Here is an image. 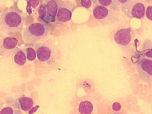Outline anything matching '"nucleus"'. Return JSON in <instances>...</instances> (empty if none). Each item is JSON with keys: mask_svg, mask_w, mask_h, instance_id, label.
Listing matches in <instances>:
<instances>
[{"mask_svg": "<svg viewBox=\"0 0 152 114\" xmlns=\"http://www.w3.org/2000/svg\"><path fill=\"white\" fill-rule=\"evenodd\" d=\"M1 23L7 32L15 34L22 29L23 17L17 11L4 12L1 15Z\"/></svg>", "mask_w": 152, "mask_h": 114, "instance_id": "2", "label": "nucleus"}, {"mask_svg": "<svg viewBox=\"0 0 152 114\" xmlns=\"http://www.w3.org/2000/svg\"><path fill=\"white\" fill-rule=\"evenodd\" d=\"M151 10H152V8H151V6H148V7L146 8V9H145V15H146V18L148 19L149 20H151Z\"/></svg>", "mask_w": 152, "mask_h": 114, "instance_id": "18", "label": "nucleus"}, {"mask_svg": "<svg viewBox=\"0 0 152 114\" xmlns=\"http://www.w3.org/2000/svg\"><path fill=\"white\" fill-rule=\"evenodd\" d=\"M75 8L76 5L70 1L60 3L58 6L56 20L61 23L70 21L72 17V13Z\"/></svg>", "mask_w": 152, "mask_h": 114, "instance_id": "8", "label": "nucleus"}, {"mask_svg": "<svg viewBox=\"0 0 152 114\" xmlns=\"http://www.w3.org/2000/svg\"><path fill=\"white\" fill-rule=\"evenodd\" d=\"M34 48L37 53V58L40 62L46 65H51L55 62L56 55L51 47L46 44H36Z\"/></svg>", "mask_w": 152, "mask_h": 114, "instance_id": "6", "label": "nucleus"}, {"mask_svg": "<svg viewBox=\"0 0 152 114\" xmlns=\"http://www.w3.org/2000/svg\"><path fill=\"white\" fill-rule=\"evenodd\" d=\"M18 41L17 38L13 36L4 37L2 41V50L5 51H13L17 48Z\"/></svg>", "mask_w": 152, "mask_h": 114, "instance_id": "11", "label": "nucleus"}, {"mask_svg": "<svg viewBox=\"0 0 152 114\" xmlns=\"http://www.w3.org/2000/svg\"><path fill=\"white\" fill-rule=\"evenodd\" d=\"M78 110L80 113H92L94 111V105L90 101L84 100L79 103L78 107Z\"/></svg>", "mask_w": 152, "mask_h": 114, "instance_id": "14", "label": "nucleus"}, {"mask_svg": "<svg viewBox=\"0 0 152 114\" xmlns=\"http://www.w3.org/2000/svg\"><path fill=\"white\" fill-rule=\"evenodd\" d=\"M13 61L17 65L23 66L27 62V57L25 51L20 48H15L13 51Z\"/></svg>", "mask_w": 152, "mask_h": 114, "instance_id": "12", "label": "nucleus"}, {"mask_svg": "<svg viewBox=\"0 0 152 114\" xmlns=\"http://www.w3.org/2000/svg\"><path fill=\"white\" fill-rule=\"evenodd\" d=\"M93 15L95 20L103 24L113 23L116 20L111 10L103 6L94 5L93 10Z\"/></svg>", "mask_w": 152, "mask_h": 114, "instance_id": "7", "label": "nucleus"}, {"mask_svg": "<svg viewBox=\"0 0 152 114\" xmlns=\"http://www.w3.org/2000/svg\"><path fill=\"white\" fill-rule=\"evenodd\" d=\"M50 27L46 23H32L28 25L23 31V38L29 43L34 44L36 42L44 39L48 35Z\"/></svg>", "mask_w": 152, "mask_h": 114, "instance_id": "1", "label": "nucleus"}, {"mask_svg": "<svg viewBox=\"0 0 152 114\" xmlns=\"http://www.w3.org/2000/svg\"><path fill=\"white\" fill-rule=\"evenodd\" d=\"M6 101L8 105L23 112L29 111L34 104L33 99L30 97L26 96H22L15 98H8Z\"/></svg>", "mask_w": 152, "mask_h": 114, "instance_id": "9", "label": "nucleus"}, {"mask_svg": "<svg viewBox=\"0 0 152 114\" xmlns=\"http://www.w3.org/2000/svg\"><path fill=\"white\" fill-rule=\"evenodd\" d=\"M122 7V11L131 18L141 19L145 14V4L142 0H129Z\"/></svg>", "mask_w": 152, "mask_h": 114, "instance_id": "4", "label": "nucleus"}, {"mask_svg": "<svg viewBox=\"0 0 152 114\" xmlns=\"http://www.w3.org/2000/svg\"><path fill=\"white\" fill-rule=\"evenodd\" d=\"M91 2L94 5H99L107 7L111 10L116 11L118 9L117 4L115 1V0H91Z\"/></svg>", "mask_w": 152, "mask_h": 114, "instance_id": "13", "label": "nucleus"}, {"mask_svg": "<svg viewBox=\"0 0 152 114\" xmlns=\"http://www.w3.org/2000/svg\"><path fill=\"white\" fill-rule=\"evenodd\" d=\"M112 108L114 111H119L121 109V105L118 103H115L113 104Z\"/></svg>", "mask_w": 152, "mask_h": 114, "instance_id": "20", "label": "nucleus"}, {"mask_svg": "<svg viewBox=\"0 0 152 114\" xmlns=\"http://www.w3.org/2000/svg\"><path fill=\"white\" fill-rule=\"evenodd\" d=\"M58 5L55 0H48L39 7V17L46 23L55 22L56 20Z\"/></svg>", "mask_w": 152, "mask_h": 114, "instance_id": "3", "label": "nucleus"}, {"mask_svg": "<svg viewBox=\"0 0 152 114\" xmlns=\"http://www.w3.org/2000/svg\"><path fill=\"white\" fill-rule=\"evenodd\" d=\"M91 0H81V5L86 8H89L91 7Z\"/></svg>", "mask_w": 152, "mask_h": 114, "instance_id": "19", "label": "nucleus"}, {"mask_svg": "<svg viewBox=\"0 0 152 114\" xmlns=\"http://www.w3.org/2000/svg\"><path fill=\"white\" fill-rule=\"evenodd\" d=\"M22 113L20 110L12 107H5L0 111V114H20Z\"/></svg>", "mask_w": 152, "mask_h": 114, "instance_id": "16", "label": "nucleus"}, {"mask_svg": "<svg viewBox=\"0 0 152 114\" xmlns=\"http://www.w3.org/2000/svg\"><path fill=\"white\" fill-rule=\"evenodd\" d=\"M129 0H115V1L118 7H122L123 5H124Z\"/></svg>", "mask_w": 152, "mask_h": 114, "instance_id": "21", "label": "nucleus"}, {"mask_svg": "<svg viewBox=\"0 0 152 114\" xmlns=\"http://www.w3.org/2000/svg\"><path fill=\"white\" fill-rule=\"evenodd\" d=\"M27 59L28 61H34L37 58V53L35 48L33 47L28 46L25 49Z\"/></svg>", "mask_w": 152, "mask_h": 114, "instance_id": "15", "label": "nucleus"}, {"mask_svg": "<svg viewBox=\"0 0 152 114\" xmlns=\"http://www.w3.org/2000/svg\"><path fill=\"white\" fill-rule=\"evenodd\" d=\"M136 67L139 77L145 83L152 81V60L144 56H140L136 62Z\"/></svg>", "mask_w": 152, "mask_h": 114, "instance_id": "5", "label": "nucleus"}, {"mask_svg": "<svg viewBox=\"0 0 152 114\" xmlns=\"http://www.w3.org/2000/svg\"><path fill=\"white\" fill-rule=\"evenodd\" d=\"M135 32L129 28H122L116 31L113 39L117 44L121 46H127L134 39Z\"/></svg>", "mask_w": 152, "mask_h": 114, "instance_id": "10", "label": "nucleus"}, {"mask_svg": "<svg viewBox=\"0 0 152 114\" xmlns=\"http://www.w3.org/2000/svg\"><path fill=\"white\" fill-rule=\"evenodd\" d=\"M39 0H29L27 3V10L30 8H35L39 4Z\"/></svg>", "mask_w": 152, "mask_h": 114, "instance_id": "17", "label": "nucleus"}]
</instances>
